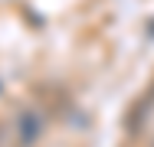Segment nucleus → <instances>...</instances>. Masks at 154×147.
I'll use <instances>...</instances> for the list:
<instances>
[{
    "mask_svg": "<svg viewBox=\"0 0 154 147\" xmlns=\"http://www.w3.org/2000/svg\"><path fill=\"white\" fill-rule=\"evenodd\" d=\"M17 131H20V144H33V141L43 134V115L33 111V108L20 111V118H17Z\"/></svg>",
    "mask_w": 154,
    "mask_h": 147,
    "instance_id": "1",
    "label": "nucleus"
}]
</instances>
